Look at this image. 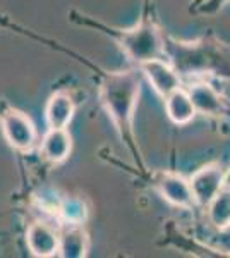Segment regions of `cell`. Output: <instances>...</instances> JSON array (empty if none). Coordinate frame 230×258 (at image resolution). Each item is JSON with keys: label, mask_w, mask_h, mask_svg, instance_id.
Masks as SVG:
<instances>
[{"label": "cell", "mask_w": 230, "mask_h": 258, "mask_svg": "<svg viewBox=\"0 0 230 258\" xmlns=\"http://www.w3.org/2000/svg\"><path fill=\"white\" fill-rule=\"evenodd\" d=\"M141 91V74L137 71L108 73L100 86V98L125 143H134L132 120Z\"/></svg>", "instance_id": "obj_1"}, {"label": "cell", "mask_w": 230, "mask_h": 258, "mask_svg": "<svg viewBox=\"0 0 230 258\" xmlns=\"http://www.w3.org/2000/svg\"><path fill=\"white\" fill-rule=\"evenodd\" d=\"M165 53L170 55L172 66L179 74H216L230 76V48L223 43L210 40L184 43L172 41L165 43Z\"/></svg>", "instance_id": "obj_2"}, {"label": "cell", "mask_w": 230, "mask_h": 258, "mask_svg": "<svg viewBox=\"0 0 230 258\" xmlns=\"http://www.w3.org/2000/svg\"><path fill=\"white\" fill-rule=\"evenodd\" d=\"M117 41L125 55L137 66L151 59L165 57V38L162 36L160 30L149 21L122 31Z\"/></svg>", "instance_id": "obj_3"}, {"label": "cell", "mask_w": 230, "mask_h": 258, "mask_svg": "<svg viewBox=\"0 0 230 258\" xmlns=\"http://www.w3.org/2000/svg\"><path fill=\"white\" fill-rule=\"evenodd\" d=\"M2 131L7 143L19 152H29L36 143V127L29 115L24 112L9 109L0 117Z\"/></svg>", "instance_id": "obj_4"}, {"label": "cell", "mask_w": 230, "mask_h": 258, "mask_svg": "<svg viewBox=\"0 0 230 258\" xmlns=\"http://www.w3.org/2000/svg\"><path fill=\"white\" fill-rule=\"evenodd\" d=\"M189 184L194 195L196 205L204 207L211 202L218 191L225 186V172L220 164H206L189 177Z\"/></svg>", "instance_id": "obj_5"}, {"label": "cell", "mask_w": 230, "mask_h": 258, "mask_svg": "<svg viewBox=\"0 0 230 258\" xmlns=\"http://www.w3.org/2000/svg\"><path fill=\"white\" fill-rule=\"evenodd\" d=\"M155 188L170 205L179 209H192L196 205L189 179L175 172H158L155 176Z\"/></svg>", "instance_id": "obj_6"}, {"label": "cell", "mask_w": 230, "mask_h": 258, "mask_svg": "<svg viewBox=\"0 0 230 258\" xmlns=\"http://www.w3.org/2000/svg\"><path fill=\"white\" fill-rule=\"evenodd\" d=\"M139 69L146 76V80L149 81V85L153 86V90L157 91L162 98H165L167 95H170L175 90L182 88L181 74L177 73V69H175L172 64H169V62L163 59V57L144 62V64L139 66Z\"/></svg>", "instance_id": "obj_7"}, {"label": "cell", "mask_w": 230, "mask_h": 258, "mask_svg": "<svg viewBox=\"0 0 230 258\" xmlns=\"http://www.w3.org/2000/svg\"><path fill=\"white\" fill-rule=\"evenodd\" d=\"M60 234L45 222H35L26 231V243L33 256L48 258L57 255Z\"/></svg>", "instance_id": "obj_8"}, {"label": "cell", "mask_w": 230, "mask_h": 258, "mask_svg": "<svg viewBox=\"0 0 230 258\" xmlns=\"http://www.w3.org/2000/svg\"><path fill=\"white\" fill-rule=\"evenodd\" d=\"M187 93H189L198 114L218 117V115L225 112L223 98H221V95L213 88L210 83L206 81L192 83V85H189V88H187Z\"/></svg>", "instance_id": "obj_9"}, {"label": "cell", "mask_w": 230, "mask_h": 258, "mask_svg": "<svg viewBox=\"0 0 230 258\" xmlns=\"http://www.w3.org/2000/svg\"><path fill=\"white\" fill-rule=\"evenodd\" d=\"M76 112L74 100L69 95V91L58 90L48 98V103L45 107V119H47L48 129H64L70 124Z\"/></svg>", "instance_id": "obj_10"}, {"label": "cell", "mask_w": 230, "mask_h": 258, "mask_svg": "<svg viewBox=\"0 0 230 258\" xmlns=\"http://www.w3.org/2000/svg\"><path fill=\"white\" fill-rule=\"evenodd\" d=\"M41 155L52 164H62L69 157L72 150V138L67 127L64 129H48L41 140Z\"/></svg>", "instance_id": "obj_11"}, {"label": "cell", "mask_w": 230, "mask_h": 258, "mask_svg": "<svg viewBox=\"0 0 230 258\" xmlns=\"http://www.w3.org/2000/svg\"><path fill=\"white\" fill-rule=\"evenodd\" d=\"M165 110L169 119L172 120L177 126H184V124H189L192 119L196 117V109L194 103L187 93V90H175L170 95H167L165 98Z\"/></svg>", "instance_id": "obj_12"}, {"label": "cell", "mask_w": 230, "mask_h": 258, "mask_svg": "<svg viewBox=\"0 0 230 258\" xmlns=\"http://www.w3.org/2000/svg\"><path fill=\"white\" fill-rule=\"evenodd\" d=\"M90 249V238L81 226H69L60 234L57 255L62 258H85Z\"/></svg>", "instance_id": "obj_13"}, {"label": "cell", "mask_w": 230, "mask_h": 258, "mask_svg": "<svg viewBox=\"0 0 230 258\" xmlns=\"http://www.w3.org/2000/svg\"><path fill=\"white\" fill-rule=\"evenodd\" d=\"M208 220L218 231H227L230 227V186L225 184L213 200L206 205Z\"/></svg>", "instance_id": "obj_14"}, {"label": "cell", "mask_w": 230, "mask_h": 258, "mask_svg": "<svg viewBox=\"0 0 230 258\" xmlns=\"http://www.w3.org/2000/svg\"><path fill=\"white\" fill-rule=\"evenodd\" d=\"M60 215L69 226H81L88 217V210L81 200H65L60 207Z\"/></svg>", "instance_id": "obj_15"}, {"label": "cell", "mask_w": 230, "mask_h": 258, "mask_svg": "<svg viewBox=\"0 0 230 258\" xmlns=\"http://www.w3.org/2000/svg\"><path fill=\"white\" fill-rule=\"evenodd\" d=\"M225 184H228L230 186V170L227 174H225Z\"/></svg>", "instance_id": "obj_16"}]
</instances>
